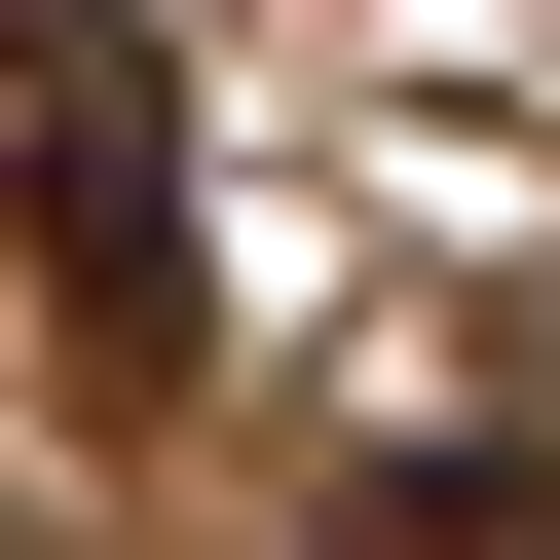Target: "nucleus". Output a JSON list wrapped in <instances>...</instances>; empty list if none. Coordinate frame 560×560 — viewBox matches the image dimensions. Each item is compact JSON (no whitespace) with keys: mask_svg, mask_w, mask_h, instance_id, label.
<instances>
[{"mask_svg":"<svg viewBox=\"0 0 560 560\" xmlns=\"http://www.w3.org/2000/svg\"><path fill=\"white\" fill-rule=\"evenodd\" d=\"M0 187H38V300H75L113 374H187V187H150L113 0H0Z\"/></svg>","mask_w":560,"mask_h":560,"instance_id":"nucleus-1","label":"nucleus"}]
</instances>
